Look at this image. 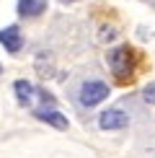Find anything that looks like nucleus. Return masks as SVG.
Instances as JSON below:
<instances>
[{
  "label": "nucleus",
  "mask_w": 155,
  "mask_h": 158,
  "mask_svg": "<svg viewBox=\"0 0 155 158\" xmlns=\"http://www.w3.org/2000/svg\"><path fill=\"white\" fill-rule=\"evenodd\" d=\"M0 44L5 47V52L18 55V52L23 49V34H21V29H18L16 23H10V26H5V29H0Z\"/></svg>",
  "instance_id": "20e7f679"
},
{
  "label": "nucleus",
  "mask_w": 155,
  "mask_h": 158,
  "mask_svg": "<svg viewBox=\"0 0 155 158\" xmlns=\"http://www.w3.org/2000/svg\"><path fill=\"white\" fill-rule=\"evenodd\" d=\"M111 88H109L106 81H98V78H90V81H83L80 88H78V104L85 109H93L98 106L101 101H106Z\"/></svg>",
  "instance_id": "f03ea898"
},
{
  "label": "nucleus",
  "mask_w": 155,
  "mask_h": 158,
  "mask_svg": "<svg viewBox=\"0 0 155 158\" xmlns=\"http://www.w3.org/2000/svg\"><path fill=\"white\" fill-rule=\"evenodd\" d=\"M36 96H39V101H42V106H54V96H52L49 91L39 88V91H36Z\"/></svg>",
  "instance_id": "1a4fd4ad"
},
{
  "label": "nucleus",
  "mask_w": 155,
  "mask_h": 158,
  "mask_svg": "<svg viewBox=\"0 0 155 158\" xmlns=\"http://www.w3.org/2000/svg\"><path fill=\"white\" fill-rule=\"evenodd\" d=\"M13 94H16V98H18V104H21V106H31L36 88H34L29 81H23V78H21V81L13 83Z\"/></svg>",
  "instance_id": "0eeeda50"
},
{
  "label": "nucleus",
  "mask_w": 155,
  "mask_h": 158,
  "mask_svg": "<svg viewBox=\"0 0 155 158\" xmlns=\"http://www.w3.org/2000/svg\"><path fill=\"white\" fill-rule=\"evenodd\" d=\"M98 127L106 130V132H114V130H124L129 127V114L121 109H106L98 114Z\"/></svg>",
  "instance_id": "7ed1b4c3"
},
{
  "label": "nucleus",
  "mask_w": 155,
  "mask_h": 158,
  "mask_svg": "<svg viewBox=\"0 0 155 158\" xmlns=\"http://www.w3.org/2000/svg\"><path fill=\"white\" fill-rule=\"evenodd\" d=\"M0 73H3V65H0Z\"/></svg>",
  "instance_id": "f8f14e48"
},
{
  "label": "nucleus",
  "mask_w": 155,
  "mask_h": 158,
  "mask_svg": "<svg viewBox=\"0 0 155 158\" xmlns=\"http://www.w3.org/2000/svg\"><path fill=\"white\" fill-rule=\"evenodd\" d=\"M47 10V0H18L16 3V13L21 18H39Z\"/></svg>",
  "instance_id": "423d86ee"
},
{
  "label": "nucleus",
  "mask_w": 155,
  "mask_h": 158,
  "mask_svg": "<svg viewBox=\"0 0 155 158\" xmlns=\"http://www.w3.org/2000/svg\"><path fill=\"white\" fill-rule=\"evenodd\" d=\"M106 65L119 83H127V81H132L134 68H137V52L129 44H119V47L106 52Z\"/></svg>",
  "instance_id": "f257e3e1"
},
{
  "label": "nucleus",
  "mask_w": 155,
  "mask_h": 158,
  "mask_svg": "<svg viewBox=\"0 0 155 158\" xmlns=\"http://www.w3.org/2000/svg\"><path fill=\"white\" fill-rule=\"evenodd\" d=\"M116 39V29L114 26H103L101 29V42H114Z\"/></svg>",
  "instance_id": "9d476101"
},
{
  "label": "nucleus",
  "mask_w": 155,
  "mask_h": 158,
  "mask_svg": "<svg viewBox=\"0 0 155 158\" xmlns=\"http://www.w3.org/2000/svg\"><path fill=\"white\" fill-rule=\"evenodd\" d=\"M142 101L150 104V106H155V83H147L145 91H142Z\"/></svg>",
  "instance_id": "6e6552de"
},
{
  "label": "nucleus",
  "mask_w": 155,
  "mask_h": 158,
  "mask_svg": "<svg viewBox=\"0 0 155 158\" xmlns=\"http://www.w3.org/2000/svg\"><path fill=\"white\" fill-rule=\"evenodd\" d=\"M34 117H36L39 122H44V124H49V127H54V130H67V127H70L67 117H65L62 111H57L54 106H42V109H34Z\"/></svg>",
  "instance_id": "39448f33"
},
{
  "label": "nucleus",
  "mask_w": 155,
  "mask_h": 158,
  "mask_svg": "<svg viewBox=\"0 0 155 158\" xmlns=\"http://www.w3.org/2000/svg\"><path fill=\"white\" fill-rule=\"evenodd\" d=\"M60 3H78V0H60Z\"/></svg>",
  "instance_id": "9b49d317"
}]
</instances>
